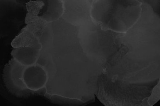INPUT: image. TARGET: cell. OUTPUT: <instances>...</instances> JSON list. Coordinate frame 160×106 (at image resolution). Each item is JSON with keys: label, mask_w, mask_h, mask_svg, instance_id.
<instances>
[{"label": "cell", "mask_w": 160, "mask_h": 106, "mask_svg": "<svg viewBox=\"0 0 160 106\" xmlns=\"http://www.w3.org/2000/svg\"><path fill=\"white\" fill-rule=\"evenodd\" d=\"M124 35L122 46L107 63L104 79L121 92H151L160 84V28L139 20Z\"/></svg>", "instance_id": "6da1fadb"}]
</instances>
